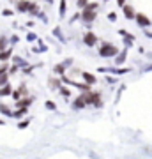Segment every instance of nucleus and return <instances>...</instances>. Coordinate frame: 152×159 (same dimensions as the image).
Returning <instances> with one entry per match:
<instances>
[{
	"instance_id": "nucleus-1",
	"label": "nucleus",
	"mask_w": 152,
	"mask_h": 159,
	"mask_svg": "<svg viewBox=\"0 0 152 159\" xmlns=\"http://www.w3.org/2000/svg\"><path fill=\"white\" fill-rule=\"evenodd\" d=\"M99 53H101L103 57H113V55H117L118 53V50H117V46L110 44V43H104V44L101 46Z\"/></svg>"
},
{
	"instance_id": "nucleus-2",
	"label": "nucleus",
	"mask_w": 152,
	"mask_h": 159,
	"mask_svg": "<svg viewBox=\"0 0 152 159\" xmlns=\"http://www.w3.org/2000/svg\"><path fill=\"white\" fill-rule=\"evenodd\" d=\"M135 20H136V23L140 25L141 29L150 27V20H149V16H147V14H143V12H136V14H135Z\"/></svg>"
},
{
	"instance_id": "nucleus-3",
	"label": "nucleus",
	"mask_w": 152,
	"mask_h": 159,
	"mask_svg": "<svg viewBox=\"0 0 152 159\" xmlns=\"http://www.w3.org/2000/svg\"><path fill=\"white\" fill-rule=\"evenodd\" d=\"M80 18L83 20V21H87V23H92L94 20L97 18V14H96V11H92V9H89V7H83V12L80 14Z\"/></svg>"
},
{
	"instance_id": "nucleus-4",
	"label": "nucleus",
	"mask_w": 152,
	"mask_h": 159,
	"mask_svg": "<svg viewBox=\"0 0 152 159\" xmlns=\"http://www.w3.org/2000/svg\"><path fill=\"white\" fill-rule=\"evenodd\" d=\"M83 43L87 46H94L97 43V35L94 34V32H87V34L83 35Z\"/></svg>"
},
{
	"instance_id": "nucleus-5",
	"label": "nucleus",
	"mask_w": 152,
	"mask_h": 159,
	"mask_svg": "<svg viewBox=\"0 0 152 159\" xmlns=\"http://www.w3.org/2000/svg\"><path fill=\"white\" fill-rule=\"evenodd\" d=\"M122 11H124V16L127 18V20H135V14H136V11H135V7L133 6H122Z\"/></svg>"
},
{
	"instance_id": "nucleus-6",
	"label": "nucleus",
	"mask_w": 152,
	"mask_h": 159,
	"mask_svg": "<svg viewBox=\"0 0 152 159\" xmlns=\"http://www.w3.org/2000/svg\"><path fill=\"white\" fill-rule=\"evenodd\" d=\"M16 7H18V11H20V12H25L28 7H30V2H27V0H18Z\"/></svg>"
},
{
	"instance_id": "nucleus-7",
	"label": "nucleus",
	"mask_w": 152,
	"mask_h": 159,
	"mask_svg": "<svg viewBox=\"0 0 152 159\" xmlns=\"http://www.w3.org/2000/svg\"><path fill=\"white\" fill-rule=\"evenodd\" d=\"M28 11H30V14H32V16H41V14H43V12L39 11V7H37V6H34V4H30V7H28Z\"/></svg>"
},
{
	"instance_id": "nucleus-8",
	"label": "nucleus",
	"mask_w": 152,
	"mask_h": 159,
	"mask_svg": "<svg viewBox=\"0 0 152 159\" xmlns=\"http://www.w3.org/2000/svg\"><path fill=\"white\" fill-rule=\"evenodd\" d=\"M66 11H67V2H66V0H60V7H58L60 16H66Z\"/></svg>"
},
{
	"instance_id": "nucleus-9",
	"label": "nucleus",
	"mask_w": 152,
	"mask_h": 159,
	"mask_svg": "<svg viewBox=\"0 0 152 159\" xmlns=\"http://www.w3.org/2000/svg\"><path fill=\"white\" fill-rule=\"evenodd\" d=\"M11 50H6V51H0V60H7V58L11 57Z\"/></svg>"
},
{
	"instance_id": "nucleus-10",
	"label": "nucleus",
	"mask_w": 152,
	"mask_h": 159,
	"mask_svg": "<svg viewBox=\"0 0 152 159\" xmlns=\"http://www.w3.org/2000/svg\"><path fill=\"white\" fill-rule=\"evenodd\" d=\"M6 44H7V39H6V37H0V51L6 48Z\"/></svg>"
},
{
	"instance_id": "nucleus-11",
	"label": "nucleus",
	"mask_w": 152,
	"mask_h": 159,
	"mask_svg": "<svg viewBox=\"0 0 152 159\" xmlns=\"http://www.w3.org/2000/svg\"><path fill=\"white\" fill-rule=\"evenodd\" d=\"M87 4H89V0H78V2H76V6L78 7H85Z\"/></svg>"
},
{
	"instance_id": "nucleus-12",
	"label": "nucleus",
	"mask_w": 152,
	"mask_h": 159,
	"mask_svg": "<svg viewBox=\"0 0 152 159\" xmlns=\"http://www.w3.org/2000/svg\"><path fill=\"white\" fill-rule=\"evenodd\" d=\"M124 60H126V51L122 53V55H120V57H117V64H122Z\"/></svg>"
},
{
	"instance_id": "nucleus-13",
	"label": "nucleus",
	"mask_w": 152,
	"mask_h": 159,
	"mask_svg": "<svg viewBox=\"0 0 152 159\" xmlns=\"http://www.w3.org/2000/svg\"><path fill=\"white\" fill-rule=\"evenodd\" d=\"M2 14H4V16H12V11H11V9H4Z\"/></svg>"
},
{
	"instance_id": "nucleus-14",
	"label": "nucleus",
	"mask_w": 152,
	"mask_h": 159,
	"mask_svg": "<svg viewBox=\"0 0 152 159\" xmlns=\"http://www.w3.org/2000/svg\"><path fill=\"white\" fill-rule=\"evenodd\" d=\"M108 20H110V21H115V20H117L115 12H110V14H108Z\"/></svg>"
},
{
	"instance_id": "nucleus-15",
	"label": "nucleus",
	"mask_w": 152,
	"mask_h": 159,
	"mask_svg": "<svg viewBox=\"0 0 152 159\" xmlns=\"http://www.w3.org/2000/svg\"><path fill=\"white\" fill-rule=\"evenodd\" d=\"M53 34H55V35H57V37H58V39H60V41H64V35L60 34L58 30H53Z\"/></svg>"
},
{
	"instance_id": "nucleus-16",
	"label": "nucleus",
	"mask_w": 152,
	"mask_h": 159,
	"mask_svg": "<svg viewBox=\"0 0 152 159\" xmlns=\"http://www.w3.org/2000/svg\"><path fill=\"white\" fill-rule=\"evenodd\" d=\"M57 73H58V74L64 73V66H57Z\"/></svg>"
},
{
	"instance_id": "nucleus-17",
	"label": "nucleus",
	"mask_w": 152,
	"mask_h": 159,
	"mask_svg": "<svg viewBox=\"0 0 152 159\" xmlns=\"http://www.w3.org/2000/svg\"><path fill=\"white\" fill-rule=\"evenodd\" d=\"M115 2H117V4H118L120 7H122V6H126V0H115Z\"/></svg>"
},
{
	"instance_id": "nucleus-18",
	"label": "nucleus",
	"mask_w": 152,
	"mask_h": 159,
	"mask_svg": "<svg viewBox=\"0 0 152 159\" xmlns=\"http://www.w3.org/2000/svg\"><path fill=\"white\" fill-rule=\"evenodd\" d=\"M145 35H147V37H150V39H152V30H147V29H145Z\"/></svg>"
},
{
	"instance_id": "nucleus-19",
	"label": "nucleus",
	"mask_w": 152,
	"mask_h": 159,
	"mask_svg": "<svg viewBox=\"0 0 152 159\" xmlns=\"http://www.w3.org/2000/svg\"><path fill=\"white\" fill-rule=\"evenodd\" d=\"M7 71V66H2V67H0V74H4Z\"/></svg>"
},
{
	"instance_id": "nucleus-20",
	"label": "nucleus",
	"mask_w": 152,
	"mask_h": 159,
	"mask_svg": "<svg viewBox=\"0 0 152 159\" xmlns=\"http://www.w3.org/2000/svg\"><path fill=\"white\" fill-rule=\"evenodd\" d=\"M83 76H85V78H87V80H89V81H94V78H92V76H90V74H87V73H85Z\"/></svg>"
},
{
	"instance_id": "nucleus-21",
	"label": "nucleus",
	"mask_w": 152,
	"mask_h": 159,
	"mask_svg": "<svg viewBox=\"0 0 152 159\" xmlns=\"http://www.w3.org/2000/svg\"><path fill=\"white\" fill-rule=\"evenodd\" d=\"M118 34H120V35H126V34H127V30H124V29H120V30H118Z\"/></svg>"
},
{
	"instance_id": "nucleus-22",
	"label": "nucleus",
	"mask_w": 152,
	"mask_h": 159,
	"mask_svg": "<svg viewBox=\"0 0 152 159\" xmlns=\"http://www.w3.org/2000/svg\"><path fill=\"white\" fill-rule=\"evenodd\" d=\"M78 18H80V12H76V16H73V18H71V21H76Z\"/></svg>"
},
{
	"instance_id": "nucleus-23",
	"label": "nucleus",
	"mask_w": 152,
	"mask_h": 159,
	"mask_svg": "<svg viewBox=\"0 0 152 159\" xmlns=\"http://www.w3.org/2000/svg\"><path fill=\"white\" fill-rule=\"evenodd\" d=\"M28 41H35V35L34 34H28Z\"/></svg>"
}]
</instances>
